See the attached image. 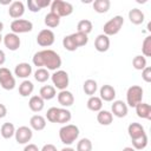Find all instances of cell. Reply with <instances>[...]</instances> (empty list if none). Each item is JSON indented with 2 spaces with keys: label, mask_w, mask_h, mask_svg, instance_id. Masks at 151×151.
<instances>
[{
  "label": "cell",
  "mask_w": 151,
  "mask_h": 151,
  "mask_svg": "<svg viewBox=\"0 0 151 151\" xmlns=\"http://www.w3.org/2000/svg\"><path fill=\"white\" fill-rule=\"evenodd\" d=\"M32 61H33V65L37 66L38 68L44 67L48 71H57L61 67L60 55L55 51L50 50V48L38 51L37 53H34Z\"/></svg>",
  "instance_id": "obj_1"
},
{
  "label": "cell",
  "mask_w": 151,
  "mask_h": 151,
  "mask_svg": "<svg viewBox=\"0 0 151 151\" xmlns=\"http://www.w3.org/2000/svg\"><path fill=\"white\" fill-rule=\"evenodd\" d=\"M78 137H79V127L77 125L66 124L61 126L59 130L60 142L66 146H70L71 144H73L78 139Z\"/></svg>",
  "instance_id": "obj_2"
},
{
  "label": "cell",
  "mask_w": 151,
  "mask_h": 151,
  "mask_svg": "<svg viewBox=\"0 0 151 151\" xmlns=\"http://www.w3.org/2000/svg\"><path fill=\"white\" fill-rule=\"evenodd\" d=\"M144 91L139 85H132L126 91V105L130 107H136L139 103H142Z\"/></svg>",
  "instance_id": "obj_3"
},
{
  "label": "cell",
  "mask_w": 151,
  "mask_h": 151,
  "mask_svg": "<svg viewBox=\"0 0 151 151\" xmlns=\"http://www.w3.org/2000/svg\"><path fill=\"white\" fill-rule=\"evenodd\" d=\"M124 25V18L122 15H114L112 19H110L109 21H106L103 26V31L105 35L110 37V35H116L117 33H119V31L122 29Z\"/></svg>",
  "instance_id": "obj_4"
},
{
  "label": "cell",
  "mask_w": 151,
  "mask_h": 151,
  "mask_svg": "<svg viewBox=\"0 0 151 151\" xmlns=\"http://www.w3.org/2000/svg\"><path fill=\"white\" fill-rule=\"evenodd\" d=\"M51 11L52 13L57 14L58 17H68L73 12V6L71 2L63 1V0H53L51 2Z\"/></svg>",
  "instance_id": "obj_5"
},
{
  "label": "cell",
  "mask_w": 151,
  "mask_h": 151,
  "mask_svg": "<svg viewBox=\"0 0 151 151\" xmlns=\"http://www.w3.org/2000/svg\"><path fill=\"white\" fill-rule=\"evenodd\" d=\"M51 80L53 83V86L58 88L59 91L66 90L70 84V77L68 73L64 70H57L51 74Z\"/></svg>",
  "instance_id": "obj_6"
},
{
  "label": "cell",
  "mask_w": 151,
  "mask_h": 151,
  "mask_svg": "<svg viewBox=\"0 0 151 151\" xmlns=\"http://www.w3.org/2000/svg\"><path fill=\"white\" fill-rule=\"evenodd\" d=\"M0 86L6 91L13 90L15 87V78L13 73L6 67H0Z\"/></svg>",
  "instance_id": "obj_7"
},
{
  "label": "cell",
  "mask_w": 151,
  "mask_h": 151,
  "mask_svg": "<svg viewBox=\"0 0 151 151\" xmlns=\"http://www.w3.org/2000/svg\"><path fill=\"white\" fill-rule=\"evenodd\" d=\"M33 29V24L29 20L26 19H15L11 22V31L12 33L15 34H21V33H28Z\"/></svg>",
  "instance_id": "obj_8"
},
{
  "label": "cell",
  "mask_w": 151,
  "mask_h": 151,
  "mask_svg": "<svg viewBox=\"0 0 151 151\" xmlns=\"http://www.w3.org/2000/svg\"><path fill=\"white\" fill-rule=\"evenodd\" d=\"M55 40V35L53 33L52 29L50 28H44L41 29L38 35H37V44L41 47H50L54 44Z\"/></svg>",
  "instance_id": "obj_9"
},
{
  "label": "cell",
  "mask_w": 151,
  "mask_h": 151,
  "mask_svg": "<svg viewBox=\"0 0 151 151\" xmlns=\"http://www.w3.org/2000/svg\"><path fill=\"white\" fill-rule=\"evenodd\" d=\"M15 140L18 144H28V142H31L32 137H33V130L28 126H20L15 130L14 133Z\"/></svg>",
  "instance_id": "obj_10"
},
{
  "label": "cell",
  "mask_w": 151,
  "mask_h": 151,
  "mask_svg": "<svg viewBox=\"0 0 151 151\" xmlns=\"http://www.w3.org/2000/svg\"><path fill=\"white\" fill-rule=\"evenodd\" d=\"M2 41H4L5 47L9 51H17V50H19V47L21 45V40H20L19 35L15 33H12V32L7 33L2 38Z\"/></svg>",
  "instance_id": "obj_11"
},
{
  "label": "cell",
  "mask_w": 151,
  "mask_h": 151,
  "mask_svg": "<svg viewBox=\"0 0 151 151\" xmlns=\"http://www.w3.org/2000/svg\"><path fill=\"white\" fill-rule=\"evenodd\" d=\"M127 105L123 100H113L111 105V113L117 118H124L127 114Z\"/></svg>",
  "instance_id": "obj_12"
},
{
  "label": "cell",
  "mask_w": 151,
  "mask_h": 151,
  "mask_svg": "<svg viewBox=\"0 0 151 151\" xmlns=\"http://www.w3.org/2000/svg\"><path fill=\"white\" fill-rule=\"evenodd\" d=\"M25 13V5L22 1H12V4L8 7V14L11 18L15 19H20Z\"/></svg>",
  "instance_id": "obj_13"
},
{
  "label": "cell",
  "mask_w": 151,
  "mask_h": 151,
  "mask_svg": "<svg viewBox=\"0 0 151 151\" xmlns=\"http://www.w3.org/2000/svg\"><path fill=\"white\" fill-rule=\"evenodd\" d=\"M57 99H58V103L65 109L72 106L74 103V96L72 94V92H70L67 90L59 91V93L57 94Z\"/></svg>",
  "instance_id": "obj_14"
},
{
  "label": "cell",
  "mask_w": 151,
  "mask_h": 151,
  "mask_svg": "<svg viewBox=\"0 0 151 151\" xmlns=\"http://www.w3.org/2000/svg\"><path fill=\"white\" fill-rule=\"evenodd\" d=\"M33 70L28 63H19L14 68V76L21 79H27L32 74Z\"/></svg>",
  "instance_id": "obj_15"
},
{
  "label": "cell",
  "mask_w": 151,
  "mask_h": 151,
  "mask_svg": "<svg viewBox=\"0 0 151 151\" xmlns=\"http://www.w3.org/2000/svg\"><path fill=\"white\" fill-rule=\"evenodd\" d=\"M99 98L103 101H113L116 98V90L113 86L106 84L99 88Z\"/></svg>",
  "instance_id": "obj_16"
},
{
  "label": "cell",
  "mask_w": 151,
  "mask_h": 151,
  "mask_svg": "<svg viewBox=\"0 0 151 151\" xmlns=\"http://www.w3.org/2000/svg\"><path fill=\"white\" fill-rule=\"evenodd\" d=\"M94 48L100 53L106 52L110 48V38L105 34L97 35V38L94 40Z\"/></svg>",
  "instance_id": "obj_17"
},
{
  "label": "cell",
  "mask_w": 151,
  "mask_h": 151,
  "mask_svg": "<svg viewBox=\"0 0 151 151\" xmlns=\"http://www.w3.org/2000/svg\"><path fill=\"white\" fill-rule=\"evenodd\" d=\"M29 126L34 131H42L46 127V118L40 114H34L29 119Z\"/></svg>",
  "instance_id": "obj_18"
},
{
  "label": "cell",
  "mask_w": 151,
  "mask_h": 151,
  "mask_svg": "<svg viewBox=\"0 0 151 151\" xmlns=\"http://www.w3.org/2000/svg\"><path fill=\"white\" fill-rule=\"evenodd\" d=\"M136 113L139 118L146 119V120H151V106L147 103H139L136 107Z\"/></svg>",
  "instance_id": "obj_19"
},
{
  "label": "cell",
  "mask_w": 151,
  "mask_h": 151,
  "mask_svg": "<svg viewBox=\"0 0 151 151\" xmlns=\"http://www.w3.org/2000/svg\"><path fill=\"white\" fill-rule=\"evenodd\" d=\"M127 133H129V136H130V138L132 140V139H136V138L145 134L146 132H145L144 126L142 124H139V123H131L127 126Z\"/></svg>",
  "instance_id": "obj_20"
},
{
  "label": "cell",
  "mask_w": 151,
  "mask_h": 151,
  "mask_svg": "<svg viewBox=\"0 0 151 151\" xmlns=\"http://www.w3.org/2000/svg\"><path fill=\"white\" fill-rule=\"evenodd\" d=\"M45 106V100L40 96H32L28 100V107L33 112H40L42 111Z\"/></svg>",
  "instance_id": "obj_21"
},
{
  "label": "cell",
  "mask_w": 151,
  "mask_h": 151,
  "mask_svg": "<svg viewBox=\"0 0 151 151\" xmlns=\"http://www.w3.org/2000/svg\"><path fill=\"white\" fill-rule=\"evenodd\" d=\"M129 19L133 25H142L145 20V15L139 8H132L129 12Z\"/></svg>",
  "instance_id": "obj_22"
},
{
  "label": "cell",
  "mask_w": 151,
  "mask_h": 151,
  "mask_svg": "<svg viewBox=\"0 0 151 151\" xmlns=\"http://www.w3.org/2000/svg\"><path fill=\"white\" fill-rule=\"evenodd\" d=\"M97 122L100 124V125H104V126H107V125H111L112 122H113V116L110 111H106V110H100L98 113H97Z\"/></svg>",
  "instance_id": "obj_23"
},
{
  "label": "cell",
  "mask_w": 151,
  "mask_h": 151,
  "mask_svg": "<svg viewBox=\"0 0 151 151\" xmlns=\"http://www.w3.org/2000/svg\"><path fill=\"white\" fill-rule=\"evenodd\" d=\"M39 96L44 100H51L57 96L55 87L53 85H44L39 91Z\"/></svg>",
  "instance_id": "obj_24"
},
{
  "label": "cell",
  "mask_w": 151,
  "mask_h": 151,
  "mask_svg": "<svg viewBox=\"0 0 151 151\" xmlns=\"http://www.w3.org/2000/svg\"><path fill=\"white\" fill-rule=\"evenodd\" d=\"M86 106L90 111L93 112H99L100 110H103V100L98 97V96H92L87 99Z\"/></svg>",
  "instance_id": "obj_25"
},
{
  "label": "cell",
  "mask_w": 151,
  "mask_h": 151,
  "mask_svg": "<svg viewBox=\"0 0 151 151\" xmlns=\"http://www.w3.org/2000/svg\"><path fill=\"white\" fill-rule=\"evenodd\" d=\"M33 90H34V85L28 79L22 80L21 84L19 85V94L21 97H28V96H31L32 92H33Z\"/></svg>",
  "instance_id": "obj_26"
},
{
  "label": "cell",
  "mask_w": 151,
  "mask_h": 151,
  "mask_svg": "<svg viewBox=\"0 0 151 151\" xmlns=\"http://www.w3.org/2000/svg\"><path fill=\"white\" fill-rule=\"evenodd\" d=\"M83 90H84L85 94H87L88 97H92L96 94V92L98 90V84L94 79H87L83 84Z\"/></svg>",
  "instance_id": "obj_27"
},
{
  "label": "cell",
  "mask_w": 151,
  "mask_h": 151,
  "mask_svg": "<svg viewBox=\"0 0 151 151\" xmlns=\"http://www.w3.org/2000/svg\"><path fill=\"white\" fill-rule=\"evenodd\" d=\"M92 6H93V9L97 13L103 14V13H106L110 9L111 2H110V0H94Z\"/></svg>",
  "instance_id": "obj_28"
},
{
  "label": "cell",
  "mask_w": 151,
  "mask_h": 151,
  "mask_svg": "<svg viewBox=\"0 0 151 151\" xmlns=\"http://www.w3.org/2000/svg\"><path fill=\"white\" fill-rule=\"evenodd\" d=\"M15 126L12 123H4L0 127V134L2 136V138L5 139H9L14 136L15 133Z\"/></svg>",
  "instance_id": "obj_29"
},
{
  "label": "cell",
  "mask_w": 151,
  "mask_h": 151,
  "mask_svg": "<svg viewBox=\"0 0 151 151\" xmlns=\"http://www.w3.org/2000/svg\"><path fill=\"white\" fill-rule=\"evenodd\" d=\"M44 22H45V25H46L47 27H50V28H55V27H58L59 24H60V17H58L57 14L50 12V13H47V14L45 15Z\"/></svg>",
  "instance_id": "obj_30"
},
{
  "label": "cell",
  "mask_w": 151,
  "mask_h": 151,
  "mask_svg": "<svg viewBox=\"0 0 151 151\" xmlns=\"http://www.w3.org/2000/svg\"><path fill=\"white\" fill-rule=\"evenodd\" d=\"M74 45L77 47H81V46H85L87 42H88V37L87 34H84V33H80V32H74L72 34H70Z\"/></svg>",
  "instance_id": "obj_31"
},
{
  "label": "cell",
  "mask_w": 151,
  "mask_h": 151,
  "mask_svg": "<svg viewBox=\"0 0 151 151\" xmlns=\"http://www.w3.org/2000/svg\"><path fill=\"white\" fill-rule=\"evenodd\" d=\"M72 114L71 112L65 107H58V114H57V123L58 124H66L71 120Z\"/></svg>",
  "instance_id": "obj_32"
},
{
  "label": "cell",
  "mask_w": 151,
  "mask_h": 151,
  "mask_svg": "<svg viewBox=\"0 0 151 151\" xmlns=\"http://www.w3.org/2000/svg\"><path fill=\"white\" fill-rule=\"evenodd\" d=\"M50 78H51L50 71L46 70V68H44V67L37 68L35 72H34V79H35L38 83H46Z\"/></svg>",
  "instance_id": "obj_33"
},
{
  "label": "cell",
  "mask_w": 151,
  "mask_h": 151,
  "mask_svg": "<svg viewBox=\"0 0 151 151\" xmlns=\"http://www.w3.org/2000/svg\"><path fill=\"white\" fill-rule=\"evenodd\" d=\"M92 28H93V25L87 19L80 20L77 25V32H80V33H84V34H87V35H88V33L92 32Z\"/></svg>",
  "instance_id": "obj_34"
},
{
  "label": "cell",
  "mask_w": 151,
  "mask_h": 151,
  "mask_svg": "<svg viewBox=\"0 0 151 151\" xmlns=\"http://www.w3.org/2000/svg\"><path fill=\"white\" fill-rule=\"evenodd\" d=\"M146 146H147V136H146V133L136 138V139H132V147L134 150H144Z\"/></svg>",
  "instance_id": "obj_35"
},
{
  "label": "cell",
  "mask_w": 151,
  "mask_h": 151,
  "mask_svg": "<svg viewBox=\"0 0 151 151\" xmlns=\"http://www.w3.org/2000/svg\"><path fill=\"white\" fill-rule=\"evenodd\" d=\"M76 151H92V142L88 138H81L77 143Z\"/></svg>",
  "instance_id": "obj_36"
},
{
  "label": "cell",
  "mask_w": 151,
  "mask_h": 151,
  "mask_svg": "<svg viewBox=\"0 0 151 151\" xmlns=\"http://www.w3.org/2000/svg\"><path fill=\"white\" fill-rule=\"evenodd\" d=\"M132 66L138 71L144 70L146 67V58L144 55H136L132 59Z\"/></svg>",
  "instance_id": "obj_37"
},
{
  "label": "cell",
  "mask_w": 151,
  "mask_h": 151,
  "mask_svg": "<svg viewBox=\"0 0 151 151\" xmlns=\"http://www.w3.org/2000/svg\"><path fill=\"white\" fill-rule=\"evenodd\" d=\"M63 46H64V48L66 50V51H68V52H74L78 47L74 45V42H73V40H72V38H71V35L68 34V35H65L64 38H63Z\"/></svg>",
  "instance_id": "obj_38"
},
{
  "label": "cell",
  "mask_w": 151,
  "mask_h": 151,
  "mask_svg": "<svg viewBox=\"0 0 151 151\" xmlns=\"http://www.w3.org/2000/svg\"><path fill=\"white\" fill-rule=\"evenodd\" d=\"M142 52L144 57H151V37L147 35L143 40L142 44Z\"/></svg>",
  "instance_id": "obj_39"
},
{
  "label": "cell",
  "mask_w": 151,
  "mask_h": 151,
  "mask_svg": "<svg viewBox=\"0 0 151 151\" xmlns=\"http://www.w3.org/2000/svg\"><path fill=\"white\" fill-rule=\"evenodd\" d=\"M57 114H58V107L53 106V107H50L47 110V113H46V119L50 122V123H57Z\"/></svg>",
  "instance_id": "obj_40"
},
{
  "label": "cell",
  "mask_w": 151,
  "mask_h": 151,
  "mask_svg": "<svg viewBox=\"0 0 151 151\" xmlns=\"http://www.w3.org/2000/svg\"><path fill=\"white\" fill-rule=\"evenodd\" d=\"M142 78L145 83H151V67L146 66L144 70H142Z\"/></svg>",
  "instance_id": "obj_41"
},
{
  "label": "cell",
  "mask_w": 151,
  "mask_h": 151,
  "mask_svg": "<svg viewBox=\"0 0 151 151\" xmlns=\"http://www.w3.org/2000/svg\"><path fill=\"white\" fill-rule=\"evenodd\" d=\"M27 7H28V9H29L31 12H33V13H37V12L41 11V9L38 7L35 0H28V1H27Z\"/></svg>",
  "instance_id": "obj_42"
},
{
  "label": "cell",
  "mask_w": 151,
  "mask_h": 151,
  "mask_svg": "<svg viewBox=\"0 0 151 151\" xmlns=\"http://www.w3.org/2000/svg\"><path fill=\"white\" fill-rule=\"evenodd\" d=\"M35 2H37V5H38V7L40 9H42V8H45V7H47V6L51 5V1L50 0H35Z\"/></svg>",
  "instance_id": "obj_43"
},
{
  "label": "cell",
  "mask_w": 151,
  "mask_h": 151,
  "mask_svg": "<svg viewBox=\"0 0 151 151\" xmlns=\"http://www.w3.org/2000/svg\"><path fill=\"white\" fill-rule=\"evenodd\" d=\"M24 151H40V149L35 145V144H32V143H28L25 145L24 147Z\"/></svg>",
  "instance_id": "obj_44"
},
{
  "label": "cell",
  "mask_w": 151,
  "mask_h": 151,
  "mask_svg": "<svg viewBox=\"0 0 151 151\" xmlns=\"http://www.w3.org/2000/svg\"><path fill=\"white\" fill-rule=\"evenodd\" d=\"M40 151H58V150H57V146L53 144H45L40 149Z\"/></svg>",
  "instance_id": "obj_45"
},
{
  "label": "cell",
  "mask_w": 151,
  "mask_h": 151,
  "mask_svg": "<svg viewBox=\"0 0 151 151\" xmlns=\"http://www.w3.org/2000/svg\"><path fill=\"white\" fill-rule=\"evenodd\" d=\"M6 114H7V107L4 104H0V119L5 118Z\"/></svg>",
  "instance_id": "obj_46"
},
{
  "label": "cell",
  "mask_w": 151,
  "mask_h": 151,
  "mask_svg": "<svg viewBox=\"0 0 151 151\" xmlns=\"http://www.w3.org/2000/svg\"><path fill=\"white\" fill-rule=\"evenodd\" d=\"M5 61H6V54L2 50H0V66H2L5 64Z\"/></svg>",
  "instance_id": "obj_47"
},
{
  "label": "cell",
  "mask_w": 151,
  "mask_h": 151,
  "mask_svg": "<svg viewBox=\"0 0 151 151\" xmlns=\"http://www.w3.org/2000/svg\"><path fill=\"white\" fill-rule=\"evenodd\" d=\"M0 4L1 5H11L12 1L11 0H0Z\"/></svg>",
  "instance_id": "obj_48"
},
{
  "label": "cell",
  "mask_w": 151,
  "mask_h": 151,
  "mask_svg": "<svg viewBox=\"0 0 151 151\" xmlns=\"http://www.w3.org/2000/svg\"><path fill=\"white\" fill-rule=\"evenodd\" d=\"M60 151H76L73 147H71V146H66V147H63Z\"/></svg>",
  "instance_id": "obj_49"
},
{
  "label": "cell",
  "mask_w": 151,
  "mask_h": 151,
  "mask_svg": "<svg viewBox=\"0 0 151 151\" xmlns=\"http://www.w3.org/2000/svg\"><path fill=\"white\" fill-rule=\"evenodd\" d=\"M122 151H137V150H134L132 146H126V147H124Z\"/></svg>",
  "instance_id": "obj_50"
},
{
  "label": "cell",
  "mask_w": 151,
  "mask_h": 151,
  "mask_svg": "<svg viewBox=\"0 0 151 151\" xmlns=\"http://www.w3.org/2000/svg\"><path fill=\"white\" fill-rule=\"evenodd\" d=\"M2 29H4V24H2L1 21H0V33L2 32Z\"/></svg>",
  "instance_id": "obj_51"
},
{
  "label": "cell",
  "mask_w": 151,
  "mask_h": 151,
  "mask_svg": "<svg viewBox=\"0 0 151 151\" xmlns=\"http://www.w3.org/2000/svg\"><path fill=\"white\" fill-rule=\"evenodd\" d=\"M2 38H4V37H2V35H1V33H0V42L2 41Z\"/></svg>",
  "instance_id": "obj_52"
}]
</instances>
